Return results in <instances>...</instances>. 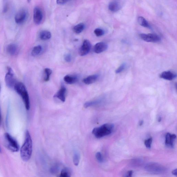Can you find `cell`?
I'll return each mask as SVG.
<instances>
[{"label": "cell", "instance_id": "obj_1", "mask_svg": "<svg viewBox=\"0 0 177 177\" xmlns=\"http://www.w3.org/2000/svg\"><path fill=\"white\" fill-rule=\"evenodd\" d=\"M32 140L29 132L27 130L24 143L20 149L21 159L24 161H28L31 157L32 153Z\"/></svg>", "mask_w": 177, "mask_h": 177}, {"label": "cell", "instance_id": "obj_2", "mask_svg": "<svg viewBox=\"0 0 177 177\" xmlns=\"http://www.w3.org/2000/svg\"><path fill=\"white\" fill-rule=\"evenodd\" d=\"M14 88L17 93L22 98L27 110H29L30 108L29 96L24 84L21 82H17Z\"/></svg>", "mask_w": 177, "mask_h": 177}, {"label": "cell", "instance_id": "obj_3", "mask_svg": "<svg viewBox=\"0 0 177 177\" xmlns=\"http://www.w3.org/2000/svg\"><path fill=\"white\" fill-rule=\"evenodd\" d=\"M114 127V125L110 123L103 124L102 125L94 128L92 130V134L96 138H102L110 134Z\"/></svg>", "mask_w": 177, "mask_h": 177}, {"label": "cell", "instance_id": "obj_4", "mask_svg": "<svg viewBox=\"0 0 177 177\" xmlns=\"http://www.w3.org/2000/svg\"><path fill=\"white\" fill-rule=\"evenodd\" d=\"M4 142L5 147L13 152H16L20 150V146L16 140L8 133L4 135Z\"/></svg>", "mask_w": 177, "mask_h": 177}, {"label": "cell", "instance_id": "obj_5", "mask_svg": "<svg viewBox=\"0 0 177 177\" xmlns=\"http://www.w3.org/2000/svg\"><path fill=\"white\" fill-rule=\"evenodd\" d=\"M145 169L148 172L155 174L162 173L166 171V169L163 165L155 163L147 164L145 165Z\"/></svg>", "mask_w": 177, "mask_h": 177}, {"label": "cell", "instance_id": "obj_6", "mask_svg": "<svg viewBox=\"0 0 177 177\" xmlns=\"http://www.w3.org/2000/svg\"><path fill=\"white\" fill-rule=\"evenodd\" d=\"M5 81L8 87L11 88H14L17 82L15 78L14 72L12 69L9 67L7 68V72L5 77Z\"/></svg>", "mask_w": 177, "mask_h": 177}, {"label": "cell", "instance_id": "obj_7", "mask_svg": "<svg viewBox=\"0 0 177 177\" xmlns=\"http://www.w3.org/2000/svg\"><path fill=\"white\" fill-rule=\"evenodd\" d=\"M28 13L25 9H22L18 11L15 17L16 23L20 25L23 23L27 19Z\"/></svg>", "mask_w": 177, "mask_h": 177}, {"label": "cell", "instance_id": "obj_8", "mask_svg": "<svg viewBox=\"0 0 177 177\" xmlns=\"http://www.w3.org/2000/svg\"><path fill=\"white\" fill-rule=\"evenodd\" d=\"M139 36L142 40L147 42L157 43L161 41L160 37L154 34H140Z\"/></svg>", "mask_w": 177, "mask_h": 177}, {"label": "cell", "instance_id": "obj_9", "mask_svg": "<svg viewBox=\"0 0 177 177\" xmlns=\"http://www.w3.org/2000/svg\"><path fill=\"white\" fill-rule=\"evenodd\" d=\"M91 48V44L90 42L87 40H84L79 50V54L81 56H84L89 53Z\"/></svg>", "mask_w": 177, "mask_h": 177}, {"label": "cell", "instance_id": "obj_10", "mask_svg": "<svg viewBox=\"0 0 177 177\" xmlns=\"http://www.w3.org/2000/svg\"><path fill=\"white\" fill-rule=\"evenodd\" d=\"M43 18V14L41 9L40 7H36L33 11V21L36 24L41 23Z\"/></svg>", "mask_w": 177, "mask_h": 177}, {"label": "cell", "instance_id": "obj_11", "mask_svg": "<svg viewBox=\"0 0 177 177\" xmlns=\"http://www.w3.org/2000/svg\"><path fill=\"white\" fill-rule=\"evenodd\" d=\"M175 134H171L168 133L165 136V143L167 147L171 148L173 147L174 140L176 138Z\"/></svg>", "mask_w": 177, "mask_h": 177}, {"label": "cell", "instance_id": "obj_12", "mask_svg": "<svg viewBox=\"0 0 177 177\" xmlns=\"http://www.w3.org/2000/svg\"><path fill=\"white\" fill-rule=\"evenodd\" d=\"M108 45L104 42H99L96 44L94 47V51L96 53L99 54L106 50Z\"/></svg>", "mask_w": 177, "mask_h": 177}, {"label": "cell", "instance_id": "obj_13", "mask_svg": "<svg viewBox=\"0 0 177 177\" xmlns=\"http://www.w3.org/2000/svg\"><path fill=\"white\" fill-rule=\"evenodd\" d=\"M66 88L64 86H62L54 96V97L57 98L63 102L65 101V93L66 92Z\"/></svg>", "mask_w": 177, "mask_h": 177}, {"label": "cell", "instance_id": "obj_14", "mask_svg": "<svg viewBox=\"0 0 177 177\" xmlns=\"http://www.w3.org/2000/svg\"><path fill=\"white\" fill-rule=\"evenodd\" d=\"M7 51L9 54L12 56L17 55L19 52V49L16 44H9L7 47Z\"/></svg>", "mask_w": 177, "mask_h": 177}, {"label": "cell", "instance_id": "obj_15", "mask_svg": "<svg viewBox=\"0 0 177 177\" xmlns=\"http://www.w3.org/2000/svg\"><path fill=\"white\" fill-rule=\"evenodd\" d=\"M176 76L170 71H165L161 73L160 75L161 78L167 80H172L176 77Z\"/></svg>", "mask_w": 177, "mask_h": 177}, {"label": "cell", "instance_id": "obj_16", "mask_svg": "<svg viewBox=\"0 0 177 177\" xmlns=\"http://www.w3.org/2000/svg\"><path fill=\"white\" fill-rule=\"evenodd\" d=\"M98 76L97 74L92 75L84 79L83 81L86 84H90L94 83L98 80Z\"/></svg>", "mask_w": 177, "mask_h": 177}, {"label": "cell", "instance_id": "obj_17", "mask_svg": "<svg viewBox=\"0 0 177 177\" xmlns=\"http://www.w3.org/2000/svg\"><path fill=\"white\" fill-rule=\"evenodd\" d=\"M78 77L74 75H67L64 78V81L69 84H73L78 81Z\"/></svg>", "mask_w": 177, "mask_h": 177}, {"label": "cell", "instance_id": "obj_18", "mask_svg": "<svg viewBox=\"0 0 177 177\" xmlns=\"http://www.w3.org/2000/svg\"><path fill=\"white\" fill-rule=\"evenodd\" d=\"M108 8L110 11L113 12H116L120 9V5L118 2L113 1L109 4Z\"/></svg>", "mask_w": 177, "mask_h": 177}, {"label": "cell", "instance_id": "obj_19", "mask_svg": "<svg viewBox=\"0 0 177 177\" xmlns=\"http://www.w3.org/2000/svg\"><path fill=\"white\" fill-rule=\"evenodd\" d=\"M40 39L42 40H49L51 38V32L47 30H42L40 33L39 35Z\"/></svg>", "mask_w": 177, "mask_h": 177}, {"label": "cell", "instance_id": "obj_20", "mask_svg": "<svg viewBox=\"0 0 177 177\" xmlns=\"http://www.w3.org/2000/svg\"><path fill=\"white\" fill-rule=\"evenodd\" d=\"M85 28V25L83 23H80L75 26L73 30L75 33L80 34L81 33Z\"/></svg>", "mask_w": 177, "mask_h": 177}, {"label": "cell", "instance_id": "obj_21", "mask_svg": "<svg viewBox=\"0 0 177 177\" xmlns=\"http://www.w3.org/2000/svg\"><path fill=\"white\" fill-rule=\"evenodd\" d=\"M42 48L41 45L36 46L33 49L32 55L33 57H36L39 55L42 51Z\"/></svg>", "mask_w": 177, "mask_h": 177}, {"label": "cell", "instance_id": "obj_22", "mask_svg": "<svg viewBox=\"0 0 177 177\" xmlns=\"http://www.w3.org/2000/svg\"><path fill=\"white\" fill-rule=\"evenodd\" d=\"M80 159V155L79 153L77 151H75L73 156V162L76 166H78L79 163Z\"/></svg>", "mask_w": 177, "mask_h": 177}, {"label": "cell", "instance_id": "obj_23", "mask_svg": "<svg viewBox=\"0 0 177 177\" xmlns=\"http://www.w3.org/2000/svg\"><path fill=\"white\" fill-rule=\"evenodd\" d=\"M138 23L140 25L145 28H149L150 26L149 23L143 17L140 16L138 18Z\"/></svg>", "mask_w": 177, "mask_h": 177}, {"label": "cell", "instance_id": "obj_24", "mask_svg": "<svg viewBox=\"0 0 177 177\" xmlns=\"http://www.w3.org/2000/svg\"><path fill=\"white\" fill-rule=\"evenodd\" d=\"M71 172L72 171L70 169L65 168L62 170L59 176L63 177H70L71 173H72Z\"/></svg>", "mask_w": 177, "mask_h": 177}, {"label": "cell", "instance_id": "obj_25", "mask_svg": "<svg viewBox=\"0 0 177 177\" xmlns=\"http://www.w3.org/2000/svg\"><path fill=\"white\" fill-rule=\"evenodd\" d=\"M100 103H101V101H88L84 103V106L85 108H87L92 106L99 104Z\"/></svg>", "mask_w": 177, "mask_h": 177}, {"label": "cell", "instance_id": "obj_26", "mask_svg": "<svg viewBox=\"0 0 177 177\" xmlns=\"http://www.w3.org/2000/svg\"><path fill=\"white\" fill-rule=\"evenodd\" d=\"M44 73H45V78H44V81L47 82L49 81L50 80V76L52 73V71L49 68H46L44 70Z\"/></svg>", "mask_w": 177, "mask_h": 177}, {"label": "cell", "instance_id": "obj_27", "mask_svg": "<svg viewBox=\"0 0 177 177\" xmlns=\"http://www.w3.org/2000/svg\"><path fill=\"white\" fill-rule=\"evenodd\" d=\"M94 33H95L96 36L99 37V36L103 35L104 34V31L101 29L97 28L96 29L94 30Z\"/></svg>", "mask_w": 177, "mask_h": 177}, {"label": "cell", "instance_id": "obj_28", "mask_svg": "<svg viewBox=\"0 0 177 177\" xmlns=\"http://www.w3.org/2000/svg\"><path fill=\"white\" fill-rule=\"evenodd\" d=\"M59 166L58 165H55L52 167L50 169V172L52 174H56L59 170Z\"/></svg>", "mask_w": 177, "mask_h": 177}, {"label": "cell", "instance_id": "obj_29", "mask_svg": "<svg viewBox=\"0 0 177 177\" xmlns=\"http://www.w3.org/2000/svg\"><path fill=\"white\" fill-rule=\"evenodd\" d=\"M96 158L97 161L100 163H103V158L101 153L99 152H98L96 154Z\"/></svg>", "mask_w": 177, "mask_h": 177}, {"label": "cell", "instance_id": "obj_30", "mask_svg": "<svg viewBox=\"0 0 177 177\" xmlns=\"http://www.w3.org/2000/svg\"><path fill=\"white\" fill-rule=\"evenodd\" d=\"M152 140V138H149V139L145 140V142H144V144H145L146 147L148 148V149L151 148Z\"/></svg>", "mask_w": 177, "mask_h": 177}, {"label": "cell", "instance_id": "obj_31", "mask_svg": "<svg viewBox=\"0 0 177 177\" xmlns=\"http://www.w3.org/2000/svg\"><path fill=\"white\" fill-rule=\"evenodd\" d=\"M126 67V64L125 63H123L122 65H121L119 68L116 70V74H118L119 73L122 72L125 70Z\"/></svg>", "mask_w": 177, "mask_h": 177}, {"label": "cell", "instance_id": "obj_32", "mask_svg": "<svg viewBox=\"0 0 177 177\" xmlns=\"http://www.w3.org/2000/svg\"><path fill=\"white\" fill-rule=\"evenodd\" d=\"M65 60L67 62H70L72 59V56L70 54H67L64 57Z\"/></svg>", "mask_w": 177, "mask_h": 177}, {"label": "cell", "instance_id": "obj_33", "mask_svg": "<svg viewBox=\"0 0 177 177\" xmlns=\"http://www.w3.org/2000/svg\"><path fill=\"white\" fill-rule=\"evenodd\" d=\"M70 0H57V3L59 5L64 4Z\"/></svg>", "mask_w": 177, "mask_h": 177}, {"label": "cell", "instance_id": "obj_34", "mask_svg": "<svg viewBox=\"0 0 177 177\" xmlns=\"http://www.w3.org/2000/svg\"><path fill=\"white\" fill-rule=\"evenodd\" d=\"M133 171H128L127 173V176L128 177H131L132 176V174Z\"/></svg>", "mask_w": 177, "mask_h": 177}, {"label": "cell", "instance_id": "obj_35", "mask_svg": "<svg viewBox=\"0 0 177 177\" xmlns=\"http://www.w3.org/2000/svg\"><path fill=\"white\" fill-rule=\"evenodd\" d=\"M172 173L173 175L176 176H177V169H176L173 170L172 172Z\"/></svg>", "mask_w": 177, "mask_h": 177}, {"label": "cell", "instance_id": "obj_36", "mask_svg": "<svg viewBox=\"0 0 177 177\" xmlns=\"http://www.w3.org/2000/svg\"><path fill=\"white\" fill-rule=\"evenodd\" d=\"M1 124V108H0V127Z\"/></svg>", "mask_w": 177, "mask_h": 177}, {"label": "cell", "instance_id": "obj_37", "mask_svg": "<svg viewBox=\"0 0 177 177\" xmlns=\"http://www.w3.org/2000/svg\"><path fill=\"white\" fill-rule=\"evenodd\" d=\"M143 121L142 120V121H140V122H139V126H142V125H143Z\"/></svg>", "mask_w": 177, "mask_h": 177}, {"label": "cell", "instance_id": "obj_38", "mask_svg": "<svg viewBox=\"0 0 177 177\" xmlns=\"http://www.w3.org/2000/svg\"><path fill=\"white\" fill-rule=\"evenodd\" d=\"M161 117H159L158 119V122H161Z\"/></svg>", "mask_w": 177, "mask_h": 177}, {"label": "cell", "instance_id": "obj_39", "mask_svg": "<svg viewBox=\"0 0 177 177\" xmlns=\"http://www.w3.org/2000/svg\"><path fill=\"white\" fill-rule=\"evenodd\" d=\"M1 152H2L1 149V147H0V153H1Z\"/></svg>", "mask_w": 177, "mask_h": 177}, {"label": "cell", "instance_id": "obj_40", "mask_svg": "<svg viewBox=\"0 0 177 177\" xmlns=\"http://www.w3.org/2000/svg\"><path fill=\"white\" fill-rule=\"evenodd\" d=\"M31 0H28V3H30V1Z\"/></svg>", "mask_w": 177, "mask_h": 177}, {"label": "cell", "instance_id": "obj_41", "mask_svg": "<svg viewBox=\"0 0 177 177\" xmlns=\"http://www.w3.org/2000/svg\"><path fill=\"white\" fill-rule=\"evenodd\" d=\"M1 84H0V92H1Z\"/></svg>", "mask_w": 177, "mask_h": 177}]
</instances>
